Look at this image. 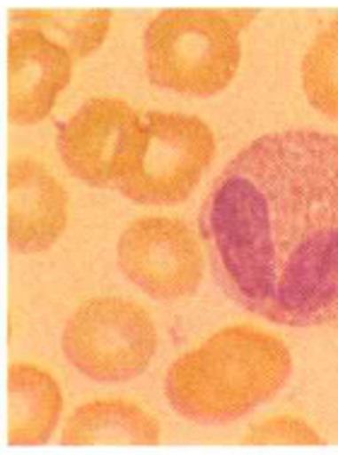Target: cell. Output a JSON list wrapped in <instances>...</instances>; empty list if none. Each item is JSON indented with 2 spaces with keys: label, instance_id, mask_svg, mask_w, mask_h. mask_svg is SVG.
<instances>
[{
  "label": "cell",
  "instance_id": "cell-9",
  "mask_svg": "<svg viewBox=\"0 0 338 455\" xmlns=\"http://www.w3.org/2000/svg\"><path fill=\"white\" fill-rule=\"evenodd\" d=\"M68 223V192L36 160L18 158L8 167V237L18 254L56 245Z\"/></svg>",
  "mask_w": 338,
  "mask_h": 455
},
{
  "label": "cell",
  "instance_id": "cell-10",
  "mask_svg": "<svg viewBox=\"0 0 338 455\" xmlns=\"http://www.w3.org/2000/svg\"><path fill=\"white\" fill-rule=\"evenodd\" d=\"M8 443L42 446L61 419L63 395L51 373L29 363L8 371Z\"/></svg>",
  "mask_w": 338,
  "mask_h": 455
},
{
  "label": "cell",
  "instance_id": "cell-5",
  "mask_svg": "<svg viewBox=\"0 0 338 455\" xmlns=\"http://www.w3.org/2000/svg\"><path fill=\"white\" fill-rule=\"evenodd\" d=\"M216 158V139L199 116L172 112L143 114V136L133 167L119 192L136 204H182Z\"/></svg>",
  "mask_w": 338,
  "mask_h": 455
},
{
  "label": "cell",
  "instance_id": "cell-3",
  "mask_svg": "<svg viewBox=\"0 0 338 455\" xmlns=\"http://www.w3.org/2000/svg\"><path fill=\"white\" fill-rule=\"evenodd\" d=\"M254 10H167L143 35L148 78L186 97H213L232 83L242 61V29Z\"/></svg>",
  "mask_w": 338,
  "mask_h": 455
},
{
  "label": "cell",
  "instance_id": "cell-2",
  "mask_svg": "<svg viewBox=\"0 0 338 455\" xmlns=\"http://www.w3.org/2000/svg\"><path fill=\"white\" fill-rule=\"evenodd\" d=\"M290 373L293 356L283 339L234 324L174 361L165 395L172 410L193 424H230L273 400Z\"/></svg>",
  "mask_w": 338,
  "mask_h": 455
},
{
  "label": "cell",
  "instance_id": "cell-11",
  "mask_svg": "<svg viewBox=\"0 0 338 455\" xmlns=\"http://www.w3.org/2000/svg\"><path fill=\"white\" fill-rule=\"evenodd\" d=\"M66 446L87 443H157L160 424L138 404L126 400H97L80 404L63 427Z\"/></svg>",
  "mask_w": 338,
  "mask_h": 455
},
{
  "label": "cell",
  "instance_id": "cell-13",
  "mask_svg": "<svg viewBox=\"0 0 338 455\" xmlns=\"http://www.w3.org/2000/svg\"><path fill=\"white\" fill-rule=\"evenodd\" d=\"M303 90L317 112L338 122V20L321 29L304 53Z\"/></svg>",
  "mask_w": 338,
  "mask_h": 455
},
{
  "label": "cell",
  "instance_id": "cell-4",
  "mask_svg": "<svg viewBox=\"0 0 338 455\" xmlns=\"http://www.w3.org/2000/svg\"><path fill=\"white\" fill-rule=\"evenodd\" d=\"M61 347L70 366L95 383L138 378L157 351L153 317L133 300L92 298L70 315Z\"/></svg>",
  "mask_w": 338,
  "mask_h": 455
},
{
  "label": "cell",
  "instance_id": "cell-8",
  "mask_svg": "<svg viewBox=\"0 0 338 455\" xmlns=\"http://www.w3.org/2000/svg\"><path fill=\"white\" fill-rule=\"evenodd\" d=\"M73 78V56L49 36L27 25H12L8 42L10 122H43Z\"/></svg>",
  "mask_w": 338,
  "mask_h": 455
},
{
  "label": "cell",
  "instance_id": "cell-1",
  "mask_svg": "<svg viewBox=\"0 0 338 455\" xmlns=\"http://www.w3.org/2000/svg\"><path fill=\"white\" fill-rule=\"evenodd\" d=\"M217 289L286 327H338V136L290 129L240 150L199 211Z\"/></svg>",
  "mask_w": 338,
  "mask_h": 455
},
{
  "label": "cell",
  "instance_id": "cell-12",
  "mask_svg": "<svg viewBox=\"0 0 338 455\" xmlns=\"http://www.w3.org/2000/svg\"><path fill=\"white\" fill-rule=\"evenodd\" d=\"M12 25L35 27L51 39L53 44L73 56V61L95 53L105 42L112 12H63V10H18L12 12Z\"/></svg>",
  "mask_w": 338,
  "mask_h": 455
},
{
  "label": "cell",
  "instance_id": "cell-6",
  "mask_svg": "<svg viewBox=\"0 0 338 455\" xmlns=\"http://www.w3.org/2000/svg\"><path fill=\"white\" fill-rule=\"evenodd\" d=\"M143 114L114 97H92L59 126L56 148L73 177L90 187L119 184L138 156Z\"/></svg>",
  "mask_w": 338,
  "mask_h": 455
},
{
  "label": "cell",
  "instance_id": "cell-14",
  "mask_svg": "<svg viewBox=\"0 0 338 455\" xmlns=\"http://www.w3.org/2000/svg\"><path fill=\"white\" fill-rule=\"evenodd\" d=\"M244 441L247 443H319V434L295 417H273L263 424H256Z\"/></svg>",
  "mask_w": 338,
  "mask_h": 455
},
{
  "label": "cell",
  "instance_id": "cell-7",
  "mask_svg": "<svg viewBox=\"0 0 338 455\" xmlns=\"http://www.w3.org/2000/svg\"><path fill=\"white\" fill-rule=\"evenodd\" d=\"M116 257L123 276L157 300L193 296L203 279V250L184 220H133L123 230Z\"/></svg>",
  "mask_w": 338,
  "mask_h": 455
}]
</instances>
